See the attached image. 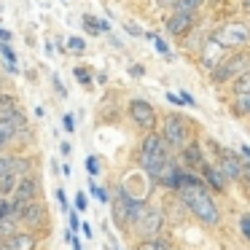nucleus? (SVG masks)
Segmentation results:
<instances>
[{
	"label": "nucleus",
	"instance_id": "1",
	"mask_svg": "<svg viewBox=\"0 0 250 250\" xmlns=\"http://www.w3.org/2000/svg\"><path fill=\"white\" fill-rule=\"evenodd\" d=\"M175 194L183 199L186 210H188L199 223H205V226H218V223H221V210H218L215 199H212V191L207 188L205 180L196 172L191 175Z\"/></svg>",
	"mask_w": 250,
	"mask_h": 250
},
{
	"label": "nucleus",
	"instance_id": "2",
	"mask_svg": "<svg viewBox=\"0 0 250 250\" xmlns=\"http://www.w3.org/2000/svg\"><path fill=\"white\" fill-rule=\"evenodd\" d=\"M140 167L146 169L151 178H156L159 172H162V167L172 159V151H169V146L164 143L162 132H146V137H143L140 143Z\"/></svg>",
	"mask_w": 250,
	"mask_h": 250
},
{
	"label": "nucleus",
	"instance_id": "3",
	"mask_svg": "<svg viewBox=\"0 0 250 250\" xmlns=\"http://www.w3.org/2000/svg\"><path fill=\"white\" fill-rule=\"evenodd\" d=\"M250 70V51L248 49H239L231 51L226 60H221L215 67L210 70V81L215 86H223V83H231L234 78H239L242 73Z\"/></svg>",
	"mask_w": 250,
	"mask_h": 250
},
{
	"label": "nucleus",
	"instance_id": "4",
	"mask_svg": "<svg viewBox=\"0 0 250 250\" xmlns=\"http://www.w3.org/2000/svg\"><path fill=\"white\" fill-rule=\"evenodd\" d=\"M210 38L226 51H239L250 46V24L248 22H226L210 33Z\"/></svg>",
	"mask_w": 250,
	"mask_h": 250
},
{
	"label": "nucleus",
	"instance_id": "5",
	"mask_svg": "<svg viewBox=\"0 0 250 250\" xmlns=\"http://www.w3.org/2000/svg\"><path fill=\"white\" fill-rule=\"evenodd\" d=\"M162 137L169 146V151L180 153L191 143V121L183 113H167V119L162 124Z\"/></svg>",
	"mask_w": 250,
	"mask_h": 250
},
{
	"label": "nucleus",
	"instance_id": "6",
	"mask_svg": "<svg viewBox=\"0 0 250 250\" xmlns=\"http://www.w3.org/2000/svg\"><path fill=\"white\" fill-rule=\"evenodd\" d=\"M164 218H167V215H164L162 207L146 205V210L140 212V218H137V221L132 223V231H135L140 239L159 237V231H162V226H164Z\"/></svg>",
	"mask_w": 250,
	"mask_h": 250
},
{
	"label": "nucleus",
	"instance_id": "7",
	"mask_svg": "<svg viewBox=\"0 0 250 250\" xmlns=\"http://www.w3.org/2000/svg\"><path fill=\"white\" fill-rule=\"evenodd\" d=\"M126 113H129L132 124H135L137 129H143V132H156L159 116H156V108H153L148 100H143V97L129 100V105H126Z\"/></svg>",
	"mask_w": 250,
	"mask_h": 250
},
{
	"label": "nucleus",
	"instance_id": "8",
	"mask_svg": "<svg viewBox=\"0 0 250 250\" xmlns=\"http://www.w3.org/2000/svg\"><path fill=\"white\" fill-rule=\"evenodd\" d=\"M215 148V167L226 175L229 180H242V167H245V159L239 151H231V148H221L212 143Z\"/></svg>",
	"mask_w": 250,
	"mask_h": 250
},
{
	"label": "nucleus",
	"instance_id": "9",
	"mask_svg": "<svg viewBox=\"0 0 250 250\" xmlns=\"http://www.w3.org/2000/svg\"><path fill=\"white\" fill-rule=\"evenodd\" d=\"M196 24H199V14L196 11H172L164 19V27L172 38H186Z\"/></svg>",
	"mask_w": 250,
	"mask_h": 250
},
{
	"label": "nucleus",
	"instance_id": "10",
	"mask_svg": "<svg viewBox=\"0 0 250 250\" xmlns=\"http://www.w3.org/2000/svg\"><path fill=\"white\" fill-rule=\"evenodd\" d=\"M38 196H41V178L35 172H30V175H24V178L17 183L11 199L17 202V205H30V202H35Z\"/></svg>",
	"mask_w": 250,
	"mask_h": 250
},
{
	"label": "nucleus",
	"instance_id": "11",
	"mask_svg": "<svg viewBox=\"0 0 250 250\" xmlns=\"http://www.w3.org/2000/svg\"><path fill=\"white\" fill-rule=\"evenodd\" d=\"M19 223H24L30 231H35V229H43L46 223H49V215H46L43 202L35 199V202H30V205H22V215H19Z\"/></svg>",
	"mask_w": 250,
	"mask_h": 250
},
{
	"label": "nucleus",
	"instance_id": "12",
	"mask_svg": "<svg viewBox=\"0 0 250 250\" xmlns=\"http://www.w3.org/2000/svg\"><path fill=\"white\" fill-rule=\"evenodd\" d=\"M180 164H183L186 169H191V172L199 175L202 167L207 164V156H205V148L199 146V140H191L188 146L180 151Z\"/></svg>",
	"mask_w": 250,
	"mask_h": 250
},
{
	"label": "nucleus",
	"instance_id": "13",
	"mask_svg": "<svg viewBox=\"0 0 250 250\" xmlns=\"http://www.w3.org/2000/svg\"><path fill=\"white\" fill-rule=\"evenodd\" d=\"M199 178L205 180V186H207L210 191H215V194H223V191H226V186H229V178H226V175H223L212 162H207L205 167H202Z\"/></svg>",
	"mask_w": 250,
	"mask_h": 250
},
{
	"label": "nucleus",
	"instance_id": "14",
	"mask_svg": "<svg viewBox=\"0 0 250 250\" xmlns=\"http://www.w3.org/2000/svg\"><path fill=\"white\" fill-rule=\"evenodd\" d=\"M3 242H6L8 250H35L38 248V237H35V231H14L8 234V237H3Z\"/></svg>",
	"mask_w": 250,
	"mask_h": 250
},
{
	"label": "nucleus",
	"instance_id": "15",
	"mask_svg": "<svg viewBox=\"0 0 250 250\" xmlns=\"http://www.w3.org/2000/svg\"><path fill=\"white\" fill-rule=\"evenodd\" d=\"M83 30L92 35H100V33H110V22L108 19H100V17H92V14H83Z\"/></svg>",
	"mask_w": 250,
	"mask_h": 250
},
{
	"label": "nucleus",
	"instance_id": "16",
	"mask_svg": "<svg viewBox=\"0 0 250 250\" xmlns=\"http://www.w3.org/2000/svg\"><path fill=\"white\" fill-rule=\"evenodd\" d=\"M231 113L237 116V119H250V92L237 94V97L231 100Z\"/></svg>",
	"mask_w": 250,
	"mask_h": 250
},
{
	"label": "nucleus",
	"instance_id": "17",
	"mask_svg": "<svg viewBox=\"0 0 250 250\" xmlns=\"http://www.w3.org/2000/svg\"><path fill=\"white\" fill-rule=\"evenodd\" d=\"M135 250H172V248H169V245L164 242V239H159V237H151V239H140Z\"/></svg>",
	"mask_w": 250,
	"mask_h": 250
},
{
	"label": "nucleus",
	"instance_id": "18",
	"mask_svg": "<svg viewBox=\"0 0 250 250\" xmlns=\"http://www.w3.org/2000/svg\"><path fill=\"white\" fill-rule=\"evenodd\" d=\"M73 76H76V81L81 83V86H92V83H94V76H92V70H89L86 65L73 67Z\"/></svg>",
	"mask_w": 250,
	"mask_h": 250
},
{
	"label": "nucleus",
	"instance_id": "19",
	"mask_svg": "<svg viewBox=\"0 0 250 250\" xmlns=\"http://www.w3.org/2000/svg\"><path fill=\"white\" fill-rule=\"evenodd\" d=\"M207 0H175L172 11H196L199 14V8L205 6Z\"/></svg>",
	"mask_w": 250,
	"mask_h": 250
},
{
	"label": "nucleus",
	"instance_id": "20",
	"mask_svg": "<svg viewBox=\"0 0 250 250\" xmlns=\"http://www.w3.org/2000/svg\"><path fill=\"white\" fill-rule=\"evenodd\" d=\"M89 191H92V196L97 202H103V205H108L110 202V194H108V188H103V186H97L94 183V178H89Z\"/></svg>",
	"mask_w": 250,
	"mask_h": 250
},
{
	"label": "nucleus",
	"instance_id": "21",
	"mask_svg": "<svg viewBox=\"0 0 250 250\" xmlns=\"http://www.w3.org/2000/svg\"><path fill=\"white\" fill-rule=\"evenodd\" d=\"M67 51H70V54H86V41L83 38H78V35H70V38H67Z\"/></svg>",
	"mask_w": 250,
	"mask_h": 250
},
{
	"label": "nucleus",
	"instance_id": "22",
	"mask_svg": "<svg viewBox=\"0 0 250 250\" xmlns=\"http://www.w3.org/2000/svg\"><path fill=\"white\" fill-rule=\"evenodd\" d=\"M146 38H151V41H153V46H156V51H159L162 57H167V60H172V51H169V46L164 43V41L159 38V35H153V33H146Z\"/></svg>",
	"mask_w": 250,
	"mask_h": 250
},
{
	"label": "nucleus",
	"instance_id": "23",
	"mask_svg": "<svg viewBox=\"0 0 250 250\" xmlns=\"http://www.w3.org/2000/svg\"><path fill=\"white\" fill-rule=\"evenodd\" d=\"M86 172H89V178H97V175H100V159L94 156V153H92V156H86Z\"/></svg>",
	"mask_w": 250,
	"mask_h": 250
},
{
	"label": "nucleus",
	"instance_id": "24",
	"mask_svg": "<svg viewBox=\"0 0 250 250\" xmlns=\"http://www.w3.org/2000/svg\"><path fill=\"white\" fill-rule=\"evenodd\" d=\"M239 231H242V239L250 242V215H239Z\"/></svg>",
	"mask_w": 250,
	"mask_h": 250
},
{
	"label": "nucleus",
	"instance_id": "25",
	"mask_svg": "<svg viewBox=\"0 0 250 250\" xmlns=\"http://www.w3.org/2000/svg\"><path fill=\"white\" fill-rule=\"evenodd\" d=\"M54 196H57V202H60L62 210L70 212V207H67V194H65V188H57V191H54Z\"/></svg>",
	"mask_w": 250,
	"mask_h": 250
},
{
	"label": "nucleus",
	"instance_id": "26",
	"mask_svg": "<svg viewBox=\"0 0 250 250\" xmlns=\"http://www.w3.org/2000/svg\"><path fill=\"white\" fill-rule=\"evenodd\" d=\"M62 126H65V132H70V135H73V132H76V119H73L70 113H65V116H62Z\"/></svg>",
	"mask_w": 250,
	"mask_h": 250
},
{
	"label": "nucleus",
	"instance_id": "27",
	"mask_svg": "<svg viewBox=\"0 0 250 250\" xmlns=\"http://www.w3.org/2000/svg\"><path fill=\"white\" fill-rule=\"evenodd\" d=\"M86 205H89L86 194H83V191H78V194H76V210H78V212H83V210H86Z\"/></svg>",
	"mask_w": 250,
	"mask_h": 250
},
{
	"label": "nucleus",
	"instance_id": "28",
	"mask_svg": "<svg viewBox=\"0 0 250 250\" xmlns=\"http://www.w3.org/2000/svg\"><path fill=\"white\" fill-rule=\"evenodd\" d=\"M124 30H126L129 35H135V38H143V35H146V33H143V30L135 24V22H126V24H124Z\"/></svg>",
	"mask_w": 250,
	"mask_h": 250
},
{
	"label": "nucleus",
	"instance_id": "29",
	"mask_svg": "<svg viewBox=\"0 0 250 250\" xmlns=\"http://www.w3.org/2000/svg\"><path fill=\"white\" fill-rule=\"evenodd\" d=\"M51 81H54V89H57V94H60V97H67V89H65V83L60 81V76H54Z\"/></svg>",
	"mask_w": 250,
	"mask_h": 250
},
{
	"label": "nucleus",
	"instance_id": "30",
	"mask_svg": "<svg viewBox=\"0 0 250 250\" xmlns=\"http://www.w3.org/2000/svg\"><path fill=\"white\" fill-rule=\"evenodd\" d=\"M67 218H70V231H78V229H81V218H78L76 212H67Z\"/></svg>",
	"mask_w": 250,
	"mask_h": 250
},
{
	"label": "nucleus",
	"instance_id": "31",
	"mask_svg": "<svg viewBox=\"0 0 250 250\" xmlns=\"http://www.w3.org/2000/svg\"><path fill=\"white\" fill-rule=\"evenodd\" d=\"M239 153H242L245 164H250V146H248V143H242V146H239Z\"/></svg>",
	"mask_w": 250,
	"mask_h": 250
},
{
	"label": "nucleus",
	"instance_id": "32",
	"mask_svg": "<svg viewBox=\"0 0 250 250\" xmlns=\"http://www.w3.org/2000/svg\"><path fill=\"white\" fill-rule=\"evenodd\" d=\"M242 183L248 186V191H250V164H245V167H242Z\"/></svg>",
	"mask_w": 250,
	"mask_h": 250
},
{
	"label": "nucleus",
	"instance_id": "33",
	"mask_svg": "<svg viewBox=\"0 0 250 250\" xmlns=\"http://www.w3.org/2000/svg\"><path fill=\"white\" fill-rule=\"evenodd\" d=\"M129 76H137V78L146 76V67H143V65H132V67H129Z\"/></svg>",
	"mask_w": 250,
	"mask_h": 250
},
{
	"label": "nucleus",
	"instance_id": "34",
	"mask_svg": "<svg viewBox=\"0 0 250 250\" xmlns=\"http://www.w3.org/2000/svg\"><path fill=\"white\" fill-rule=\"evenodd\" d=\"M60 151H62V156H70V153H73L70 143H67V140H62V143H60Z\"/></svg>",
	"mask_w": 250,
	"mask_h": 250
},
{
	"label": "nucleus",
	"instance_id": "35",
	"mask_svg": "<svg viewBox=\"0 0 250 250\" xmlns=\"http://www.w3.org/2000/svg\"><path fill=\"white\" fill-rule=\"evenodd\" d=\"M8 41H11V33H8V30H3V27H0V43H8Z\"/></svg>",
	"mask_w": 250,
	"mask_h": 250
},
{
	"label": "nucleus",
	"instance_id": "36",
	"mask_svg": "<svg viewBox=\"0 0 250 250\" xmlns=\"http://www.w3.org/2000/svg\"><path fill=\"white\" fill-rule=\"evenodd\" d=\"M81 231H83V237H92V226L89 223H81Z\"/></svg>",
	"mask_w": 250,
	"mask_h": 250
},
{
	"label": "nucleus",
	"instance_id": "37",
	"mask_svg": "<svg viewBox=\"0 0 250 250\" xmlns=\"http://www.w3.org/2000/svg\"><path fill=\"white\" fill-rule=\"evenodd\" d=\"M239 8H242L245 14H250V0H239Z\"/></svg>",
	"mask_w": 250,
	"mask_h": 250
},
{
	"label": "nucleus",
	"instance_id": "38",
	"mask_svg": "<svg viewBox=\"0 0 250 250\" xmlns=\"http://www.w3.org/2000/svg\"><path fill=\"white\" fill-rule=\"evenodd\" d=\"M6 146H8V143L3 140V137H0V153H3V148H6Z\"/></svg>",
	"mask_w": 250,
	"mask_h": 250
},
{
	"label": "nucleus",
	"instance_id": "39",
	"mask_svg": "<svg viewBox=\"0 0 250 250\" xmlns=\"http://www.w3.org/2000/svg\"><path fill=\"white\" fill-rule=\"evenodd\" d=\"M110 250H121V248H119V245H110Z\"/></svg>",
	"mask_w": 250,
	"mask_h": 250
},
{
	"label": "nucleus",
	"instance_id": "40",
	"mask_svg": "<svg viewBox=\"0 0 250 250\" xmlns=\"http://www.w3.org/2000/svg\"><path fill=\"white\" fill-rule=\"evenodd\" d=\"M0 8H3V3H0Z\"/></svg>",
	"mask_w": 250,
	"mask_h": 250
},
{
	"label": "nucleus",
	"instance_id": "41",
	"mask_svg": "<svg viewBox=\"0 0 250 250\" xmlns=\"http://www.w3.org/2000/svg\"><path fill=\"white\" fill-rule=\"evenodd\" d=\"M0 119H3V113H0Z\"/></svg>",
	"mask_w": 250,
	"mask_h": 250
},
{
	"label": "nucleus",
	"instance_id": "42",
	"mask_svg": "<svg viewBox=\"0 0 250 250\" xmlns=\"http://www.w3.org/2000/svg\"><path fill=\"white\" fill-rule=\"evenodd\" d=\"M0 24H3V22H0Z\"/></svg>",
	"mask_w": 250,
	"mask_h": 250
}]
</instances>
